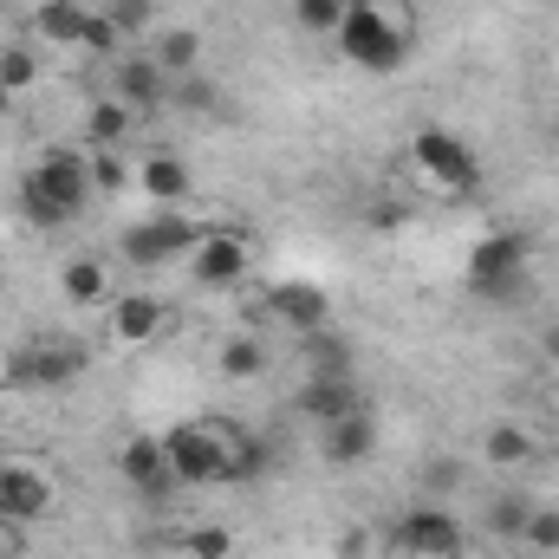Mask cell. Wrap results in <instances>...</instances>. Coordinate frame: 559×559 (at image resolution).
I'll use <instances>...</instances> for the list:
<instances>
[{
	"instance_id": "cell-10",
	"label": "cell",
	"mask_w": 559,
	"mask_h": 559,
	"mask_svg": "<svg viewBox=\"0 0 559 559\" xmlns=\"http://www.w3.org/2000/svg\"><path fill=\"white\" fill-rule=\"evenodd\" d=\"M79 378H85V345H72V338H33L7 358L13 391H72Z\"/></svg>"
},
{
	"instance_id": "cell-28",
	"label": "cell",
	"mask_w": 559,
	"mask_h": 559,
	"mask_svg": "<svg viewBox=\"0 0 559 559\" xmlns=\"http://www.w3.org/2000/svg\"><path fill=\"white\" fill-rule=\"evenodd\" d=\"M345 7H352V0H293V26L312 33V39H332L338 20H345Z\"/></svg>"
},
{
	"instance_id": "cell-16",
	"label": "cell",
	"mask_w": 559,
	"mask_h": 559,
	"mask_svg": "<svg viewBox=\"0 0 559 559\" xmlns=\"http://www.w3.org/2000/svg\"><path fill=\"white\" fill-rule=\"evenodd\" d=\"M111 98H124L131 111H156L169 98V72L150 59V52H118L111 66Z\"/></svg>"
},
{
	"instance_id": "cell-2",
	"label": "cell",
	"mask_w": 559,
	"mask_h": 559,
	"mask_svg": "<svg viewBox=\"0 0 559 559\" xmlns=\"http://www.w3.org/2000/svg\"><path fill=\"white\" fill-rule=\"evenodd\" d=\"M411 39H417V26H411L404 0H352L338 33H332L338 59L358 72H397L411 59Z\"/></svg>"
},
{
	"instance_id": "cell-4",
	"label": "cell",
	"mask_w": 559,
	"mask_h": 559,
	"mask_svg": "<svg viewBox=\"0 0 559 559\" xmlns=\"http://www.w3.org/2000/svg\"><path fill=\"white\" fill-rule=\"evenodd\" d=\"M411 169H417L423 189H436V195H449V202H462V195L481 189V156H475V143H462L455 131H442V124H423L417 138H411Z\"/></svg>"
},
{
	"instance_id": "cell-21",
	"label": "cell",
	"mask_w": 559,
	"mask_h": 559,
	"mask_svg": "<svg viewBox=\"0 0 559 559\" xmlns=\"http://www.w3.org/2000/svg\"><path fill=\"white\" fill-rule=\"evenodd\" d=\"M150 59L169 72V85H176V79H195V72H202V33H195V26H163L156 46H150Z\"/></svg>"
},
{
	"instance_id": "cell-33",
	"label": "cell",
	"mask_w": 559,
	"mask_h": 559,
	"mask_svg": "<svg viewBox=\"0 0 559 559\" xmlns=\"http://www.w3.org/2000/svg\"><path fill=\"white\" fill-rule=\"evenodd\" d=\"M540 352H547V358H554V365H559V319H554V325H547V332H540Z\"/></svg>"
},
{
	"instance_id": "cell-11",
	"label": "cell",
	"mask_w": 559,
	"mask_h": 559,
	"mask_svg": "<svg viewBox=\"0 0 559 559\" xmlns=\"http://www.w3.org/2000/svg\"><path fill=\"white\" fill-rule=\"evenodd\" d=\"M52 501H59V488H52L46 462H33V455H0V521H7V527L46 521Z\"/></svg>"
},
{
	"instance_id": "cell-8",
	"label": "cell",
	"mask_w": 559,
	"mask_h": 559,
	"mask_svg": "<svg viewBox=\"0 0 559 559\" xmlns=\"http://www.w3.org/2000/svg\"><path fill=\"white\" fill-rule=\"evenodd\" d=\"M182 274L195 280L202 293H235L241 280H254V241L241 228H202V241L189 248Z\"/></svg>"
},
{
	"instance_id": "cell-3",
	"label": "cell",
	"mask_w": 559,
	"mask_h": 559,
	"mask_svg": "<svg viewBox=\"0 0 559 559\" xmlns=\"http://www.w3.org/2000/svg\"><path fill=\"white\" fill-rule=\"evenodd\" d=\"M202 228H209V222H195V215H182V209H150L143 222H124V228H118V254H124V267H138V274H163V267H182V261H189V248L202 241Z\"/></svg>"
},
{
	"instance_id": "cell-13",
	"label": "cell",
	"mask_w": 559,
	"mask_h": 559,
	"mask_svg": "<svg viewBox=\"0 0 559 559\" xmlns=\"http://www.w3.org/2000/svg\"><path fill=\"white\" fill-rule=\"evenodd\" d=\"M267 312H274L280 332L312 338V332L332 325V293H325L319 280H274V286H267Z\"/></svg>"
},
{
	"instance_id": "cell-15",
	"label": "cell",
	"mask_w": 559,
	"mask_h": 559,
	"mask_svg": "<svg viewBox=\"0 0 559 559\" xmlns=\"http://www.w3.org/2000/svg\"><path fill=\"white\" fill-rule=\"evenodd\" d=\"M352 411H365V397H358V384H352L345 371H312V378L299 384V417L312 423V429L352 417Z\"/></svg>"
},
{
	"instance_id": "cell-31",
	"label": "cell",
	"mask_w": 559,
	"mask_h": 559,
	"mask_svg": "<svg viewBox=\"0 0 559 559\" xmlns=\"http://www.w3.org/2000/svg\"><path fill=\"white\" fill-rule=\"evenodd\" d=\"M521 547L559 554V508H540V501H534V514H527V527H521Z\"/></svg>"
},
{
	"instance_id": "cell-1",
	"label": "cell",
	"mask_w": 559,
	"mask_h": 559,
	"mask_svg": "<svg viewBox=\"0 0 559 559\" xmlns=\"http://www.w3.org/2000/svg\"><path fill=\"white\" fill-rule=\"evenodd\" d=\"M92 209V176H85V150H39L20 169V215L33 228H66Z\"/></svg>"
},
{
	"instance_id": "cell-12",
	"label": "cell",
	"mask_w": 559,
	"mask_h": 559,
	"mask_svg": "<svg viewBox=\"0 0 559 559\" xmlns=\"http://www.w3.org/2000/svg\"><path fill=\"white\" fill-rule=\"evenodd\" d=\"M163 325H169V299L150 286H118L105 299V332L118 345H150V338H163Z\"/></svg>"
},
{
	"instance_id": "cell-25",
	"label": "cell",
	"mask_w": 559,
	"mask_h": 559,
	"mask_svg": "<svg viewBox=\"0 0 559 559\" xmlns=\"http://www.w3.org/2000/svg\"><path fill=\"white\" fill-rule=\"evenodd\" d=\"M534 436L521 429V423H488V436H481V455L495 462V468H521V462H534Z\"/></svg>"
},
{
	"instance_id": "cell-20",
	"label": "cell",
	"mask_w": 559,
	"mask_h": 559,
	"mask_svg": "<svg viewBox=\"0 0 559 559\" xmlns=\"http://www.w3.org/2000/svg\"><path fill=\"white\" fill-rule=\"evenodd\" d=\"M59 293H66L72 306H105V299L118 293V280H111V267H105L98 254H72V261L59 267Z\"/></svg>"
},
{
	"instance_id": "cell-32",
	"label": "cell",
	"mask_w": 559,
	"mask_h": 559,
	"mask_svg": "<svg viewBox=\"0 0 559 559\" xmlns=\"http://www.w3.org/2000/svg\"><path fill=\"white\" fill-rule=\"evenodd\" d=\"M306 352H312V371H345L352 378V358H345V345H338V332L325 325V332H312L306 338Z\"/></svg>"
},
{
	"instance_id": "cell-23",
	"label": "cell",
	"mask_w": 559,
	"mask_h": 559,
	"mask_svg": "<svg viewBox=\"0 0 559 559\" xmlns=\"http://www.w3.org/2000/svg\"><path fill=\"white\" fill-rule=\"evenodd\" d=\"M85 176H92V195H124L138 182V163L124 150H85Z\"/></svg>"
},
{
	"instance_id": "cell-27",
	"label": "cell",
	"mask_w": 559,
	"mask_h": 559,
	"mask_svg": "<svg viewBox=\"0 0 559 559\" xmlns=\"http://www.w3.org/2000/svg\"><path fill=\"white\" fill-rule=\"evenodd\" d=\"M39 85V52L33 46H0V98H20Z\"/></svg>"
},
{
	"instance_id": "cell-34",
	"label": "cell",
	"mask_w": 559,
	"mask_h": 559,
	"mask_svg": "<svg viewBox=\"0 0 559 559\" xmlns=\"http://www.w3.org/2000/svg\"><path fill=\"white\" fill-rule=\"evenodd\" d=\"M0 559H13V554H7V547H0Z\"/></svg>"
},
{
	"instance_id": "cell-30",
	"label": "cell",
	"mask_w": 559,
	"mask_h": 559,
	"mask_svg": "<svg viewBox=\"0 0 559 559\" xmlns=\"http://www.w3.org/2000/svg\"><path fill=\"white\" fill-rule=\"evenodd\" d=\"M182 547H189V559H235V534L222 521H202V527L182 534Z\"/></svg>"
},
{
	"instance_id": "cell-26",
	"label": "cell",
	"mask_w": 559,
	"mask_h": 559,
	"mask_svg": "<svg viewBox=\"0 0 559 559\" xmlns=\"http://www.w3.org/2000/svg\"><path fill=\"white\" fill-rule=\"evenodd\" d=\"M527 514H534V495H521V488H501V495L488 501V534H495V540H521Z\"/></svg>"
},
{
	"instance_id": "cell-17",
	"label": "cell",
	"mask_w": 559,
	"mask_h": 559,
	"mask_svg": "<svg viewBox=\"0 0 559 559\" xmlns=\"http://www.w3.org/2000/svg\"><path fill=\"white\" fill-rule=\"evenodd\" d=\"M319 455H325L332 468L371 462V455H378V417H371V411H352V417L325 423V429H319Z\"/></svg>"
},
{
	"instance_id": "cell-19",
	"label": "cell",
	"mask_w": 559,
	"mask_h": 559,
	"mask_svg": "<svg viewBox=\"0 0 559 559\" xmlns=\"http://www.w3.org/2000/svg\"><path fill=\"white\" fill-rule=\"evenodd\" d=\"M138 189L156 202V209H182V202H189V189H195V176H189V163H182V156L156 150V156H143V163H138Z\"/></svg>"
},
{
	"instance_id": "cell-24",
	"label": "cell",
	"mask_w": 559,
	"mask_h": 559,
	"mask_svg": "<svg viewBox=\"0 0 559 559\" xmlns=\"http://www.w3.org/2000/svg\"><path fill=\"white\" fill-rule=\"evenodd\" d=\"M215 365H222V378H228V384H254V378L267 371V345H261L254 332H235V338L222 345V358H215Z\"/></svg>"
},
{
	"instance_id": "cell-7",
	"label": "cell",
	"mask_w": 559,
	"mask_h": 559,
	"mask_svg": "<svg viewBox=\"0 0 559 559\" xmlns=\"http://www.w3.org/2000/svg\"><path fill=\"white\" fill-rule=\"evenodd\" d=\"M33 33L46 39V46H66V52H118L124 39H118V26L92 7V0H39L33 7Z\"/></svg>"
},
{
	"instance_id": "cell-29",
	"label": "cell",
	"mask_w": 559,
	"mask_h": 559,
	"mask_svg": "<svg viewBox=\"0 0 559 559\" xmlns=\"http://www.w3.org/2000/svg\"><path fill=\"white\" fill-rule=\"evenodd\" d=\"M98 13L118 26V39H131V33H150V26H156V0H105Z\"/></svg>"
},
{
	"instance_id": "cell-18",
	"label": "cell",
	"mask_w": 559,
	"mask_h": 559,
	"mask_svg": "<svg viewBox=\"0 0 559 559\" xmlns=\"http://www.w3.org/2000/svg\"><path fill=\"white\" fill-rule=\"evenodd\" d=\"M222 436H228V481L222 488H254L274 468V442L254 436L248 423H222Z\"/></svg>"
},
{
	"instance_id": "cell-14",
	"label": "cell",
	"mask_w": 559,
	"mask_h": 559,
	"mask_svg": "<svg viewBox=\"0 0 559 559\" xmlns=\"http://www.w3.org/2000/svg\"><path fill=\"white\" fill-rule=\"evenodd\" d=\"M118 475H124V488H138L143 501L176 495V468L163 455V436H124L118 442Z\"/></svg>"
},
{
	"instance_id": "cell-22",
	"label": "cell",
	"mask_w": 559,
	"mask_h": 559,
	"mask_svg": "<svg viewBox=\"0 0 559 559\" xmlns=\"http://www.w3.org/2000/svg\"><path fill=\"white\" fill-rule=\"evenodd\" d=\"M131 131H138V111L124 105V98H92V111H85V138H92V150H124L131 143Z\"/></svg>"
},
{
	"instance_id": "cell-5",
	"label": "cell",
	"mask_w": 559,
	"mask_h": 559,
	"mask_svg": "<svg viewBox=\"0 0 559 559\" xmlns=\"http://www.w3.org/2000/svg\"><path fill=\"white\" fill-rule=\"evenodd\" d=\"M527 274H534V235L527 228H495L468 254V293H481V299H521Z\"/></svg>"
},
{
	"instance_id": "cell-6",
	"label": "cell",
	"mask_w": 559,
	"mask_h": 559,
	"mask_svg": "<svg viewBox=\"0 0 559 559\" xmlns=\"http://www.w3.org/2000/svg\"><path fill=\"white\" fill-rule=\"evenodd\" d=\"M163 455L176 468V488H222L228 481V436L222 417H189L163 429Z\"/></svg>"
},
{
	"instance_id": "cell-9",
	"label": "cell",
	"mask_w": 559,
	"mask_h": 559,
	"mask_svg": "<svg viewBox=\"0 0 559 559\" xmlns=\"http://www.w3.org/2000/svg\"><path fill=\"white\" fill-rule=\"evenodd\" d=\"M384 540H391V554H404V559H462V547H468L462 521H455L449 508H436V501L404 508V514L384 527Z\"/></svg>"
}]
</instances>
